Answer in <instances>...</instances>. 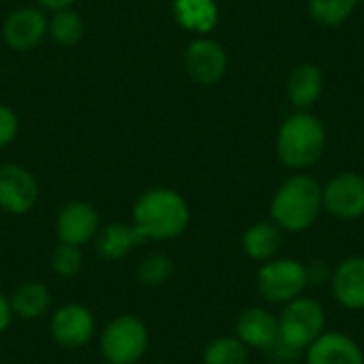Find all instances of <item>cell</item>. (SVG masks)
<instances>
[{"instance_id":"21","label":"cell","mask_w":364,"mask_h":364,"mask_svg":"<svg viewBox=\"0 0 364 364\" xmlns=\"http://www.w3.org/2000/svg\"><path fill=\"white\" fill-rule=\"evenodd\" d=\"M250 348L237 335L211 339L203 350V364H247Z\"/></svg>"},{"instance_id":"5","label":"cell","mask_w":364,"mask_h":364,"mask_svg":"<svg viewBox=\"0 0 364 364\" xmlns=\"http://www.w3.org/2000/svg\"><path fill=\"white\" fill-rule=\"evenodd\" d=\"M307 286V267L296 258L275 256L262 262L256 273V290L271 305L284 307L286 303L303 296Z\"/></svg>"},{"instance_id":"25","label":"cell","mask_w":364,"mask_h":364,"mask_svg":"<svg viewBox=\"0 0 364 364\" xmlns=\"http://www.w3.org/2000/svg\"><path fill=\"white\" fill-rule=\"evenodd\" d=\"M49 267L58 277L70 279L75 275H79L81 267H83V252L77 245H68V243H58L49 256Z\"/></svg>"},{"instance_id":"16","label":"cell","mask_w":364,"mask_h":364,"mask_svg":"<svg viewBox=\"0 0 364 364\" xmlns=\"http://www.w3.org/2000/svg\"><path fill=\"white\" fill-rule=\"evenodd\" d=\"M322 90H324V75H322L320 66L309 64V62L299 64L290 73L288 83H286L288 98L299 111L311 109L320 100Z\"/></svg>"},{"instance_id":"20","label":"cell","mask_w":364,"mask_h":364,"mask_svg":"<svg viewBox=\"0 0 364 364\" xmlns=\"http://www.w3.org/2000/svg\"><path fill=\"white\" fill-rule=\"evenodd\" d=\"M13 316L19 320H38L51 309V290L43 282H23L11 296Z\"/></svg>"},{"instance_id":"32","label":"cell","mask_w":364,"mask_h":364,"mask_svg":"<svg viewBox=\"0 0 364 364\" xmlns=\"http://www.w3.org/2000/svg\"><path fill=\"white\" fill-rule=\"evenodd\" d=\"M0 364H11V363H0Z\"/></svg>"},{"instance_id":"6","label":"cell","mask_w":364,"mask_h":364,"mask_svg":"<svg viewBox=\"0 0 364 364\" xmlns=\"http://www.w3.org/2000/svg\"><path fill=\"white\" fill-rule=\"evenodd\" d=\"M277 328L284 343L305 352L326 331V311L320 301L303 294L282 307L277 314Z\"/></svg>"},{"instance_id":"7","label":"cell","mask_w":364,"mask_h":364,"mask_svg":"<svg viewBox=\"0 0 364 364\" xmlns=\"http://www.w3.org/2000/svg\"><path fill=\"white\" fill-rule=\"evenodd\" d=\"M96 333V318L92 309L81 303H66L49 318V335L55 346L64 350H79L92 341Z\"/></svg>"},{"instance_id":"12","label":"cell","mask_w":364,"mask_h":364,"mask_svg":"<svg viewBox=\"0 0 364 364\" xmlns=\"http://www.w3.org/2000/svg\"><path fill=\"white\" fill-rule=\"evenodd\" d=\"M100 230V215L94 205L85 200L66 203L55 218V237L60 243L83 247L94 241Z\"/></svg>"},{"instance_id":"9","label":"cell","mask_w":364,"mask_h":364,"mask_svg":"<svg viewBox=\"0 0 364 364\" xmlns=\"http://www.w3.org/2000/svg\"><path fill=\"white\" fill-rule=\"evenodd\" d=\"M322 205L337 220H360L364 215V175L341 173L322 186Z\"/></svg>"},{"instance_id":"29","label":"cell","mask_w":364,"mask_h":364,"mask_svg":"<svg viewBox=\"0 0 364 364\" xmlns=\"http://www.w3.org/2000/svg\"><path fill=\"white\" fill-rule=\"evenodd\" d=\"M13 309H11V301L4 292H0V335L6 333V328L11 326L13 322Z\"/></svg>"},{"instance_id":"28","label":"cell","mask_w":364,"mask_h":364,"mask_svg":"<svg viewBox=\"0 0 364 364\" xmlns=\"http://www.w3.org/2000/svg\"><path fill=\"white\" fill-rule=\"evenodd\" d=\"M307 279L309 284L314 286H324L326 282H331V275H333V269L328 267V262L324 260H314V262H307Z\"/></svg>"},{"instance_id":"11","label":"cell","mask_w":364,"mask_h":364,"mask_svg":"<svg viewBox=\"0 0 364 364\" xmlns=\"http://www.w3.org/2000/svg\"><path fill=\"white\" fill-rule=\"evenodd\" d=\"M49 32V17L41 6H19L11 11L2 23V38L13 51H30L38 47Z\"/></svg>"},{"instance_id":"4","label":"cell","mask_w":364,"mask_h":364,"mask_svg":"<svg viewBox=\"0 0 364 364\" xmlns=\"http://www.w3.org/2000/svg\"><path fill=\"white\" fill-rule=\"evenodd\" d=\"M98 348L105 363L139 364L149 348L147 324L132 314L117 316L102 328Z\"/></svg>"},{"instance_id":"17","label":"cell","mask_w":364,"mask_h":364,"mask_svg":"<svg viewBox=\"0 0 364 364\" xmlns=\"http://www.w3.org/2000/svg\"><path fill=\"white\" fill-rule=\"evenodd\" d=\"M279 247H282V228L271 220L254 222L252 226L245 228L241 237V250L254 262H267L275 258Z\"/></svg>"},{"instance_id":"19","label":"cell","mask_w":364,"mask_h":364,"mask_svg":"<svg viewBox=\"0 0 364 364\" xmlns=\"http://www.w3.org/2000/svg\"><path fill=\"white\" fill-rule=\"evenodd\" d=\"M173 15L177 23L194 34H209L220 19V9L215 0H171Z\"/></svg>"},{"instance_id":"18","label":"cell","mask_w":364,"mask_h":364,"mask_svg":"<svg viewBox=\"0 0 364 364\" xmlns=\"http://www.w3.org/2000/svg\"><path fill=\"white\" fill-rule=\"evenodd\" d=\"M139 243L141 239L136 230L132 228V224L126 222H111L107 226H100L98 235L94 237L96 254L109 262L126 258Z\"/></svg>"},{"instance_id":"8","label":"cell","mask_w":364,"mask_h":364,"mask_svg":"<svg viewBox=\"0 0 364 364\" xmlns=\"http://www.w3.org/2000/svg\"><path fill=\"white\" fill-rule=\"evenodd\" d=\"M183 66L194 83L215 85L224 79L228 70V55L218 41L209 36H196L186 47Z\"/></svg>"},{"instance_id":"27","label":"cell","mask_w":364,"mask_h":364,"mask_svg":"<svg viewBox=\"0 0 364 364\" xmlns=\"http://www.w3.org/2000/svg\"><path fill=\"white\" fill-rule=\"evenodd\" d=\"M267 354L271 356V360L275 364H294L301 358L303 352H299V350L290 348L288 343H284L282 339H277V341L267 350Z\"/></svg>"},{"instance_id":"24","label":"cell","mask_w":364,"mask_h":364,"mask_svg":"<svg viewBox=\"0 0 364 364\" xmlns=\"http://www.w3.org/2000/svg\"><path fill=\"white\" fill-rule=\"evenodd\" d=\"M360 0H309V15L320 26H341L356 11Z\"/></svg>"},{"instance_id":"30","label":"cell","mask_w":364,"mask_h":364,"mask_svg":"<svg viewBox=\"0 0 364 364\" xmlns=\"http://www.w3.org/2000/svg\"><path fill=\"white\" fill-rule=\"evenodd\" d=\"M77 0H36V4L43 11H62V9H70Z\"/></svg>"},{"instance_id":"22","label":"cell","mask_w":364,"mask_h":364,"mask_svg":"<svg viewBox=\"0 0 364 364\" xmlns=\"http://www.w3.org/2000/svg\"><path fill=\"white\" fill-rule=\"evenodd\" d=\"M83 32H85V23L73 6L51 13L47 36H51L53 43L62 47H73L83 38Z\"/></svg>"},{"instance_id":"1","label":"cell","mask_w":364,"mask_h":364,"mask_svg":"<svg viewBox=\"0 0 364 364\" xmlns=\"http://www.w3.org/2000/svg\"><path fill=\"white\" fill-rule=\"evenodd\" d=\"M130 224L141 243L173 241L190 226V205L173 188H149L134 200Z\"/></svg>"},{"instance_id":"13","label":"cell","mask_w":364,"mask_h":364,"mask_svg":"<svg viewBox=\"0 0 364 364\" xmlns=\"http://www.w3.org/2000/svg\"><path fill=\"white\" fill-rule=\"evenodd\" d=\"M331 294L337 305L348 311L364 309V256L343 258L331 275Z\"/></svg>"},{"instance_id":"14","label":"cell","mask_w":364,"mask_h":364,"mask_svg":"<svg viewBox=\"0 0 364 364\" xmlns=\"http://www.w3.org/2000/svg\"><path fill=\"white\" fill-rule=\"evenodd\" d=\"M305 364H364V350L341 331H324L305 352Z\"/></svg>"},{"instance_id":"3","label":"cell","mask_w":364,"mask_h":364,"mask_svg":"<svg viewBox=\"0 0 364 364\" xmlns=\"http://www.w3.org/2000/svg\"><path fill=\"white\" fill-rule=\"evenodd\" d=\"M275 147L284 166L305 171L322 158L326 147V130L316 115L296 111L279 126Z\"/></svg>"},{"instance_id":"23","label":"cell","mask_w":364,"mask_h":364,"mask_svg":"<svg viewBox=\"0 0 364 364\" xmlns=\"http://www.w3.org/2000/svg\"><path fill=\"white\" fill-rule=\"evenodd\" d=\"M175 275V262L164 252H151L141 258L136 267V279L145 288H160Z\"/></svg>"},{"instance_id":"33","label":"cell","mask_w":364,"mask_h":364,"mask_svg":"<svg viewBox=\"0 0 364 364\" xmlns=\"http://www.w3.org/2000/svg\"><path fill=\"white\" fill-rule=\"evenodd\" d=\"M100 364H109V363H100Z\"/></svg>"},{"instance_id":"31","label":"cell","mask_w":364,"mask_h":364,"mask_svg":"<svg viewBox=\"0 0 364 364\" xmlns=\"http://www.w3.org/2000/svg\"><path fill=\"white\" fill-rule=\"evenodd\" d=\"M156 364H168V363H156Z\"/></svg>"},{"instance_id":"26","label":"cell","mask_w":364,"mask_h":364,"mask_svg":"<svg viewBox=\"0 0 364 364\" xmlns=\"http://www.w3.org/2000/svg\"><path fill=\"white\" fill-rule=\"evenodd\" d=\"M19 132V117L17 113L9 107L0 102V149L9 147Z\"/></svg>"},{"instance_id":"15","label":"cell","mask_w":364,"mask_h":364,"mask_svg":"<svg viewBox=\"0 0 364 364\" xmlns=\"http://www.w3.org/2000/svg\"><path fill=\"white\" fill-rule=\"evenodd\" d=\"M235 335L250 348L258 352H267L277 339V316L264 307H247L239 314L235 324Z\"/></svg>"},{"instance_id":"2","label":"cell","mask_w":364,"mask_h":364,"mask_svg":"<svg viewBox=\"0 0 364 364\" xmlns=\"http://www.w3.org/2000/svg\"><path fill=\"white\" fill-rule=\"evenodd\" d=\"M322 205V186L316 177L307 173H296L288 177L273 194L269 213L282 232H305L309 230L320 213Z\"/></svg>"},{"instance_id":"10","label":"cell","mask_w":364,"mask_h":364,"mask_svg":"<svg viewBox=\"0 0 364 364\" xmlns=\"http://www.w3.org/2000/svg\"><path fill=\"white\" fill-rule=\"evenodd\" d=\"M38 203V181L21 164L0 166V209L9 215H26Z\"/></svg>"}]
</instances>
